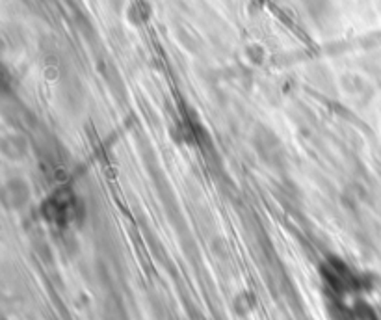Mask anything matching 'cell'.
I'll return each mask as SVG.
<instances>
[{
  "label": "cell",
  "mask_w": 381,
  "mask_h": 320,
  "mask_svg": "<svg viewBox=\"0 0 381 320\" xmlns=\"http://www.w3.org/2000/svg\"><path fill=\"white\" fill-rule=\"evenodd\" d=\"M346 320H378V317H375L374 311H372L367 303H359V306H356L353 311L348 314V319Z\"/></svg>",
  "instance_id": "cell-1"
}]
</instances>
